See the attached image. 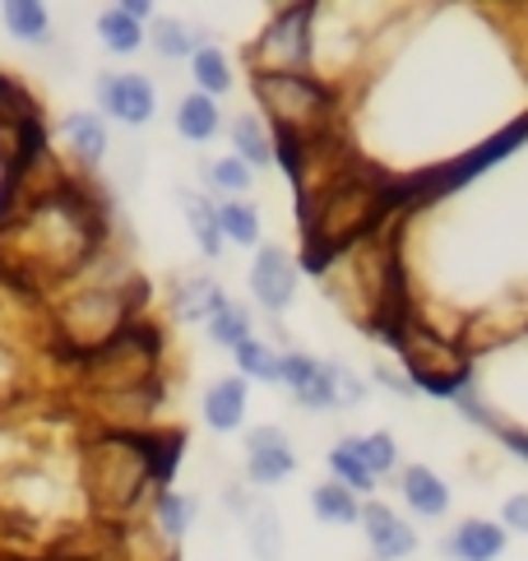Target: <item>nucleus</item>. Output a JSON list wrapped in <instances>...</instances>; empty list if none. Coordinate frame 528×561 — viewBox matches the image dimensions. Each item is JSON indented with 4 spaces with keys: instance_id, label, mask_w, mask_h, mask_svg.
<instances>
[{
    "instance_id": "nucleus-28",
    "label": "nucleus",
    "mask_w": 528,
    "mask_h": 561,
    "mask_svg": "<svg viewBox=\"0 0 528 561\" xmlns=\"http://www.w3.org/2000/svg\"><path fill=\"white\" fill-rule=\"evenodd\" d=\"M199 168H205V186L222 191L228 199H246V191L255 186V168H246L237 153L214 158V163H199Z\"/></svg>"
},
{
    "instance_id": "nucleus-19",
    "label": "nucleus",
    "mask_w": 528,
    "mask_h": 561,
    "mask_svg": "<svg viewBox=\"0 0 528 561\" xmlns=\"http://www.w3.org/2000/svg\"><path fill=\"white\" fill-rule=\"evenodd\" d=\"M330 478H334V483H343L348 492L367 496V501L380 488L376 473L367 469V459H361V450H357V436H338L334 446H330Z\"/></svg>"
},
{
    "instance_id": "nucleus-7",
    "label": "nucleus",
    "mask_w": 528,
    "mask_h": 561,
    "mask_svg": "<svg viewBox=\"0 0 528 561\" xmlns=\"http://www.w3.org/2000/svg\"><path fill=\"white\" fill-rule=\"evenodd\" d=\"M97 107L120 126H149L158 112V89L139 70H107L97 75Z\"/></svg>"
},
{
    "instance_id": "nucleus-10",
    "label": "nucleus",
    "mask_w": 528,
    "mask_h": 561,
    "mask_svg": "<svg viewBox=\"0 0 528 561\" xmlns=\"http://www.w3.org/2000/svg\"><path fill=\"white\" fill-rule=\"evenodd\" d=\"M361 534L371 543V561H403L417 552V529L403 519L390 501H361Z\"/></svg>"
},
{
    "instance_id": "nucleus-29",
    "label": "nucleus",
    "mask_w": 528,
    "mask_h": 561,
    "mask_svg": "<svg viewBox=\"0 0 528 561\" xmlns=\"http://www.w3.org/2000/svg\"><path fill=\"white\" fill-rule=\"evenodd\" d=\"M205 330H209V339H214L218 348H237V344H246V339L255 334L251 330V311L241 307V302H232V297L205 320Z\"/></svg>"
},
{
    "instance_id": "nucleus-31",
    "label": "nucleus",
    "mask_w": 528,
    "mask_h": 561,
    "mask_svg": "<svg viewBox=\"0 0 528 561\" xmlns=\"http://www.w3.org/2000/svg\"><path fill=\"white\" fill-rule=\"evenodd\" d=\"M357 450H361V459H367V469L376 473V483H380V478H390V473H399V440L384 427L357 436Z\"/></svg>"
},
{
    "instance_id": "nucleus-32",
    "label": "nucleus",
    "mask_w": 528,
    "mask_h": 561,
    "mask_svg": "<svg viewBox=\"0 0 528 561\" xmlns=\"http://www.w3.org/2000/svg\"><path fill=\"white\" fill-rule=\"evenodd\" d=\"M292 404H301V409H311V413H330V409H338L334 404V380H330V363H320V371L301 386L297 394H292Z\"/></svg>"
},
{
    "instance_id": "nucleus-36",
    "label": "nucleus",
    "mask_w": 528,
    "mask_h": 561,
    "mask_svg": "<svg viewBox=\"0 0 528 561\" xmlns=\"http://www.w3.org/2000/svg\"><path fill=\"white\" fill-rule=\"evenodd\" d=\"M501 525L528 538V492H515L510 501H505V506H501Z\"/></svg>"
},
{
    "instance_id": "nucleus-6",
    "label": "nucleus",
    "mask_w": 528,
    "mask_h": 561,
    "mask_svg": "<svg viewBox=\"0 0 528 561\" xmlns=\"http://www.w3.org/2000/svg\"><path fill=\"white\" fill-rule=\"evenodd\" d=\"M251 75H315V5H283L264 19Z\"/></svg>"
},
{
    "instance_id": "nucleus-11",
    "label": "nucleus",
    "mask_w": 528,
    "mask_h": 561,
    "mask_svg": "<svg viewBox=\"0 0 528 561\" xmlns=\"http://www.w3.org/2000/svg\"><path fill=\"white\" fill-rule=\"evenodd\" d=\"M505 548H510L505 525H496V519H482V515L459 519V525L440 538L445 561H496V557H505Z\"/></svg>"
},
{
    "instance_id": "nucleus-4",
    "label": "nucleus",
    "mask_w": 528,
    "mask_h": 561,
    "mask_svg": "<svg viewBox=\"0 0 528 561\" xmlns=\"http://www.w3.org/2000/svg\"><path fill=\"white\" fill-rule=\"evenodd\" d=\"M135 302H139V284L130 274L126 278H107V284L103 278H93V284L70 293V302H60L56 330L79 357H89L103 344H112V339L130 325Z\"/></svg>"
},
{
    "instance_id": "nucleus-13",
    "label": "nucleus",
    "mask_w": 528,
    "mask_h": 561,
    "mask_svg": "<svg viewBox=\"0 0 528 561\" xmlns=\"http://www.w3.org/2000/svg\"><path fill=\"white\" fill-rule=\"evenodd\" d=\"M399 496L409 501V511L422 519H445L450 515V483L432 469V465H409L399 473Z\"/></svg>"
},
{
    "instance_id": "nucleus-12",
    "label": "nucleus",
    "mask_w": 528,
    "mask_h": 561,
    "mask_svg": "<svg viewBox=\"0 0 528 561\" xmlns=\"http://www.w3.org/2000/svg\"><path fill=\"white\" fill-rule=\"evenodd\" d=\"M246 404H251V380L218 376L214 386L205 390V399H199V413H205L209 432L228 436V432H241V423H246Z\"/></svg>"
},
{
    "instance_id": "nucleus-21",
    "label": "nucleus",
    "mask_w": 528,
    "mask_h": 561,
    "mask_svg": "<svg viewBox=\"0 0 528 561\" xmlns=\"http://www.w3.org/2000/svg\"><path fill=\"white\" fill-rule=\"evenodd\" d=\"M195 515H199V501L191 492H168V488H162L153 496V529L168 538V543H176V538L191 534Z\"/></svg>"
},
{
    "instance_id": "nucleus-15",
    "label": "nucleus",
    "mask_w": 528,
    "mask_h": 561,
    "mask_svg": "<svg viewBox=\"0 0 528 561\" xmlns=\"http://www.w3.org/2000/svg\"><path fill=\"white\" fill-rule=\"evenodd\" d=\"M228 135H232V153H237L246 168H269V163H278V139H274L269 126H264L260 112L232 116Z\"/></svg>"
},
{
    "instance_id": "nucleus-17",
    "label": "nucleus",
    "mask_w": 528,
    "mask_h": 561,
    "mask_svg": "<svg viewBox=\"0 0 528 561\" xmlns=\"http://www.w3.org/2000/svg\"><path fill=\"white\" fill-rule=\"evenodd\" d=\"M60 135H66L70 153L84 168H97L107 158V122L97 112H70L66 122H60Z\"/></svg>"
},
{
    "instance_id": "nucleus-16",
    "label": "nucleus",
    "mask_w": 528,
    "mask_h": 561,
    "mask_svg": "<svg viewBox=\"0 0 528 561\" xmlns=\"http://www.w3.org/2000/svg\"><path fill=\"white\" fill-rule=\"evenodd\" d=\"M222 302H228V293H222L218 278H209V274H186V278H176V288H172V311H176V320H186V325L209 320Z\"/></svg>"
},
{
    "instance_id": "nucleus-30",
    "label": "nucleus",
    "mask_w": 528,
    "mask_h": 561,
    "mask_svg": "<svg viewBox=\"0 0 528 561\" xmlns=\"http://www.w3.org/2000/svg\"><path fill=\"white\" fill-rule=\"evenodd\" d=\"M246 538H251L255 561H278L283 557V525H278L274 506H255L246 515Z\"/></svg>"
},
{
    "instance_id": "nucleus-5",
    "label": "nucleus",
    "mask_w": 528,
    "mask_h": 561,
    "mask_svg": "<svg viewBox=\"0 0 528 561\" xmlns=\"http://www.w3.org/2000/svg\"><path fill=\"white\" fill-rule=\"evenodd\" d=\"M158 367H162V334L145 325V320H130L112 344L84 357V390H93L97 399L153 390Z\"/></svg>"
},
{
    "instance_id": "nucleus-18",
    "label": "nucleus",
    "mask_w": 528,
    "mask_h": 561,
    "mask_svg": "<svg viewBox=\"0 0 528 561\" xmlns=\"http://www.w3.org/2000/svg\"><path fill=\"white\" fill-rule=\"evenodd\" d=\"M176 199H181V214H186L199 255L218 260L222 247H228V242H222V232H218V205H214L209 195H199V191H176Z\"/></svg>"
},
{
    "instance_id": "nucleus-1",
    "label": "nucleus",
    "mask_w": 528,
    "mask_h": 561,
    "mask_svg": "<svg viewBox=\"0 0 528 561\" xmlns=\"http://www.w3.org/2000/svg\"><path fill=\"white\" fill-rule=\"evenodd\" d=\"M158 478H168V459L158 455L153 436L139 432H97L79 455V488L107 519H130Z\"/></svg>"
},
{
    "instance_id": "nucleus-2",
    "label": "nucleus",
    "mask_w": 528,
    "mask_h": 561,
    "mask_svg": "<svg viewBox=\"0 0 528 561\" xmlns=\"http://www.w3.org/2000/svg\"><path fill=\"white\" fill-rule=\"evenodd\" d=\"M19 247H24L33 270L84 274L89 260L103 251V224H97L93 205L79 191H51L28 205Z\"/></svg>"
},
{
    "instance_id": "nucleus-26",
    "label": "nucleus",
    "mask_w": 528,
    "mask_h": 561,
    "mask_svg": "<svg viewBox=\"0 0 528 561\" xmlns=\"http://www.w3.org/2000/svg\"><path fill=\"white\" fill-rule=\"evenodd\" d=\"M149 43H153V51L162 56V61H181V56L191 61L195 47H205V37H199L195 28H186L181 19H153Z\"/></svg>"
},
{
    "instance_id": "nucleus-9",
    "label": "nucleus",
    "mask_w": 528,
    "mask_h": 561,
    "mask_svg": "<svg viewBox=\"0 0 528 561\" xmlns=\"http://www.w3.org/2000/svg\"><path fill=\"white\" fill-rule=\"evenodd\" d=\"M297 473V450L283 427L264 423L246 432V483L255 488H274V483H288Z\"/></svg>"
},
{
    "instance_id": "nucleus-33",
    "label": "nucleus",
    "mask_w": 528,
    "mask_h": 561,
    "mask_svg": "<svg viewBox=\"0 0 528 561\" xmlns=\"http://www.w3.org/2000/svg\"><path fill=\"white\" fill-rule=\"evenodd\" d=\"M330 380H334V404H338V409H357V404H367V380H361L353 367L330 363Z\"/></svg>"
},
{
    "instance_id": "nucleus-27",
    "label": "nucleus",
    "mask_w": 528,
    "mask_h": 561,
    "mask_svg": "<svg viewBox=\"0 0 528 561\" xmlns=\"http://www.w3.org/2000/svg\"><path fill=\"white\" fill-rule=\"evenodd\" d=\"M5 33L19 43H47L51 37V14L37 0H10L5 5Z\"/></svg>"
},
{
    "instance_id": "nucleus-34",
    "label": "nucleus",
    "mask_w": 528,
    "mask_h": 561,
    "mask_svg": "<svg viewBox=\"0 0 528 561\" xmlns=\"http://www.w3.org/2000/svg\"><path fill=\"white\" fill-rule=\"evenodd\" d=\"M320 371V357H311V353H297V348H288V353H283V380H278V386H288L292 394L301 390V386H307V380Z\"/></svg>"
},
{
    "instance_id": "nucleus-35",
    "label": "nucleus",
    "mask_w": 528,
    "mask_h": 561,
    "mask_svg": "<svg viewBox=\"0 0 528 561\" xmlns=\"http://www.w3.org/2000/svg\"><path fill=\"white\" fill-rule=\"evenodd\" d=\"M371 380H376V386H384L390 394H399V399H413V394H417L413 380L403 376L399 367H390V363H376V367H371Z\"/></svg>"
},
{
    "instance_id": "nucleus-24",
    "label": "nucleus",
    "mask_w": 528,
    "mask_h": 561,
    "mask_svg": "<svg viewBox=\"0 0 528 561\" xmlns=\"http://www.w3.org/2000/svg\"><path fill=\"white\" fill-rule=\"evenodd\" d=\"M218 232L232 247H260V232H264L260 209L251 199H218Z\"/></svg>"
},
{
    "instance_id": "nucleus-25",
    "label": "nucleus",
    "mask_w": 528,
    "mask_h": 561,
    "mask_svg": "<svg viewBox=\"0 0 528 561\" xmlns=\"http://www.w3.org/2000/svg\"><path fill=\"white\" fill-rule=\"evenodd\" d=\"M311 511H315V519H324V525H361V496L348 492L343 483H334V478H324V483L311 492Z\"/></svg>"
},
{
    "instance_id": "nucleus-3",
    "label": "nucleus",
    "mask_w": 528,
    "mask_h": 561,
    "mask_svg": "<svg viewBox=\"0 0 528 561\" xmlns=\"http://www.w3.org/2000/svg\"><path fill=\"white\" fill-rule=\"evenodd\" d=\"M255 103L264 112V126L278 145H311V139L334 135L338 89H330L315 75H251Z\"/></svg>"
},
{
    "instance_id": "nucleus-23",
    "label": "nucleus",
    "mask_w": 528,
    "mask_h": 561,
    "mask_svg": "<svg viewBox=\"0 0 528 561\" xmlns=\"http://www.w3.org/2000/svg\"><path fill=\"white\" fill-rule=\"evenodd\" d=\"M232 357H237V376L241 380H264V386H278L283 380V353L269 344V339L251 334L246 344L232 348Z\"/></svg>"
},
{
    "instance_id": "nucleus-22",
    "label": "nucleus",
    "mask_w": 528,
    "mask_h": 561,
    "mask_svg": "<svg viewBox=\"0 0 528 561\" xmlns=\"http://www.w3.org/2000/svg\"><path fill=\"white\" fill-rule=\"evenodd\" d=\"M191 75H195V93H205V98H218L222 93H232V61H228V51L222 47H214V43H205V47H195V56H191Z\"/></svg>"
},
{
    "instance_id": "nucleus-8",
    "label": "nucleus",
    "mask_w": 528,
    "mask_h": 561,
    "mask_svg": "<svg viewBox=\"0 0 528 561\" xmlns=\"http://www.w3.org/2000/svg\"><path fill=\"white\" fill-rule=\"evenodd\" d=\"M297 278H301L297 260L283 251V247L269 242V247H260V251H255V260H251V297H255V302L269 311V316H278V311H288V307H292Z\"/></svg>"
},
{
    "instance_id": "nucleus-20",
    "label": "nucleus",
    "mask_w": 528,
    "mask_h": 561,
    "mask_svg": "<svg viewBox=\"0 0 528 561\" xmlns=\"http://www.w3.org/2000/svg\"><path fill=\"white\" fill-rule=\"evenodd\" d=\"M222 130V112L214 98L205 93H186L176 103V135L181 139H191V145H209V139Z\"/></svg>"
},
{
    "instance_id": "nucleus-14",
    "label": "nucleus",
    "mask_w": 528,
    "mask_h": 561,
    "mask_svg": "<svg viewBox=\"0 0 528 561\" xmlns=\"http://www.w3.org/2000/svg\"><path fill=\"white\" fill-rule=\"evenodd\" d=\"M153 14L149 0H126V5H112L97 14V37L107 43V51L130 56L145 47V19Z\"/></svg>"
}]
</instances>
